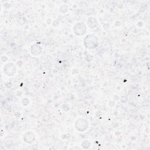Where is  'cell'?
I'll use <instances>...</instances> for the list:
<instances>
[{"label":"cell","instance_id":"obj_1","mask_svg":"<svg viewBox=\"0 0 150 150\" xmlns=\"http://www.w3.org/2000/svg\"><path fill=\"white\" fill-rule=\"evenodd\" d=\"M83 43L87 49H94L98 45V39L95 35L90 34L87 35L84 39Z\"/></svg>","mask_w":150,"mask_h":150},{"label":"cell","instance_id":"obj_2","mask_svg":"<svg viewBox=\"0 0 150 150\" xmlns=\"http://www.w3.org/2000/svg\"><path fill=\"white\" fill-rule=\"evenodd\" d=\"M88 127V121L83 118H80L77 121H76L75 123V127L76 129L81 132H83L86 131Z\"/></svg>","mask_w":150,"mask_h":150},{"label":"cell","instance_id":"obj_3","mask_svg":"<svg viewBox=\"0 0 150 150\" xmlns=\"http://www.w3.org/2000/svg\"><path fill=\"white\" fill-rule=\"evenodd\" d=\"M86 26L83 22H78L73 27V31L77 35H83L86 32Z\"/></svg>","mask_w":150,"mask_h":150},{"label":"cell","instance_id":"obj_4","mask_svg":"<svg viewBox=\"0 0 150 150\" xmlns=\"http://www.w3.org/2000/svg\"><path fill=\"white\" fill-rule=\"evenodd\" d=\"M16 68L14 64L9 63L4 65V72L8 76H12L16 73Z\"/></svg>","mask_w":150,"mask_h":150},{"label":"cell","instance_id":"obj_5","mask_svg":"<svg viewBox=\"0 0 150 150\" xmlns=\"http://www.w3.org/2000/svg\"><path fill=\"white\" fill-rule=\"evenodd\" d=\"M24 141L28 144H31L34 142L35 139V135L32 131L26 132L23 136Z\"/></svg>","mask_w":150,"mask_h":150},{"label":"cell","instance_id":"obj_6","mask_svg":"<svg viewBox=\"0 0 150 150\" xmlns=\"http://www.w3.org/2000/svg\"><path fill=\"white\" fill-rule=\"evenodd\" d=\"M42 49L40 46L38 45H33L31 47V53L32 54L37 55L41 53Z\"/></svg>","mask_w":150,"mask_h":150},{"label":"cell","instance_id":"obj_7","mask_svg":"<svg viewBox=\"0 0 150 150\" xmlns=\"http://www.w3.org/2000/svg\"><path fill=\"white\" fill-rule=\"evenodd\" d=\"M87 25L89 27H90L91 29H93L97 25V21L95 18L90 17V18L88 19Z\"/></svg>","mask_w":150,"mask_h":150}]
</instances>
